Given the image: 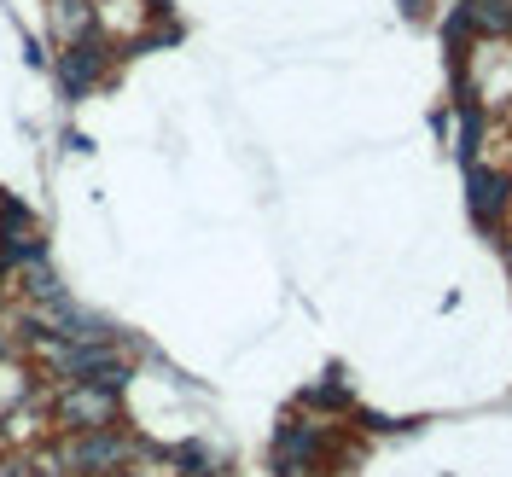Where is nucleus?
<instances>
[{
	"label": "nucleus",
	"instance_id": "f257e3e1",
	"mask_svg": "<svg viewBox=\"0 0 512 477\" xmlns=\"http://www.w3.org/2000/svg\"><path fill=\"white\" fill-rule=\"evenodd\" d=\"M140 454V443L117 431V425H105V431H70L53 454V466L59 472H76V477H117Z\"/></svg>",
	"mask_w": 512,
	"mask_h": 477
},
{
	"label": "nucleus",
	"instance_id": "f03ea898",
	"mask_svg": "<svg viewBox=\"0 0 512 477\" xmlns=\"http://www.w3.org/2000/svg\"><path fill=\"white\" fill-rule=\"evenodd\" d=\"M59 419L70 431H105V425H117V390H105V384H64Z\"/></svg>",
	"mask_w": 512,
	"mask_h": 477
},
{
	"label": "nucleus",
	"instance_id": "7ed1b4c3",
	"mask_svg": "<svg viewBox=\"0 0 512 477\" xmlns=\"http://www.w3.org/2000/svg\"><path fill=\"white\" fill-rule=\"evenodd\" d=\"M320 454H326L320 425H309V419L280 425V437H274V466H280V477H309L320 466Z\"/></svg>",
	"mask_w": 512,
	"mask_h": 477
},
{
	"label": "nucleus",
	"instance_id": "20e7f679",
	"mask_svg": "<svg viewBox=\"0 0 512 477\" xmlns=\"http://www.w3.org/2000/svg\"><path fill=\"white\" fill-rule=\"evenodd\" d=\"M466 204H472V222L478 227H495L501 210L512 204V181L501 169H466Z\"/></svg>",
	"mask_w": 512,
	"mask_h": 477
},
{
	"label": "nucleus",
	"instance_id": "39448f33",
	"mask_svg": "<svg viewBox=\"0 0 512 477\" xmlns=\"http://www.w3.org/2000/svg\"><path fill=\"white\" fill-rule=\"evenodd\" d=\"M466 24L478 35H507L512 30V0H466Z\"/></svg>",
	"mask_w": 512,
	"mask_h": 477
},
{
	"label": "nucleus",
	"instance_id": "423d86ee",
	"mask_svg": "<svg viewBox=\"0 0 512 477\" xmlns=\"http://www.w3.org/2000/svg\"><path fill=\"white\" fill-rule=\"evenodd\" d=\"M309 402H320V408H350V384L332 373L326 384H315V390H309Z\"/></svg>",
	"mask_w": 512,
	"mask_h": 477
},
{
	"label": "nucleus",
	"instance_id": "0eeeda50",
	"mask_svg": "<svg viewBox=\"0 0 512 477\" xmlns=\"http://www.w3.org/2000/svg\"><path fill=\"white\" fill-rule=\"evenodd\" d=\"M117 477H146V472H128V466H123V472H117Z\"/></svg>",
	"mask_w": 512,
	"mask_h": 477
},
{
	"label": "nucleus",
	"instance_id": "6e6552de",
	"mask_svg": "<svg viewBox=\"0 0 512 477\" xmlns=\"http://www.w3.org/2000/svg\"><path fill=\"white\" fill-rule=\"evenodd\" d=\"M507 268H512V251H507Z\"/></svg>",
	"mask_w": 512,
	"mask_h": 477
}]
</instances>
